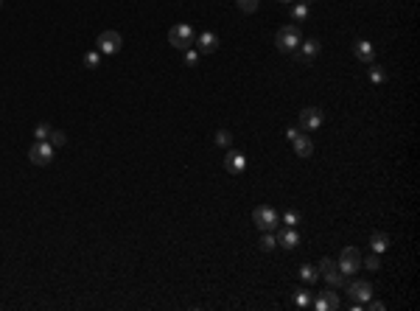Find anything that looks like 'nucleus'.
<instances>
[{
	"label": "nucleus",
	"mask_w": 420,
	"mask_h": 311,
	"mask_svg": "<svg viewBox=\"0 0 420 311\" xmlns=\"http://www.w3.org/2000/svg\"><path fill=\"white\" fill-rule=\"evenodd\" d=\"M303 37H300V25L291 23V25H283L280 31L275 34V45L280 54H294V51L300 48Z\"/></svg>",
	"instance_id": "nucleus-1"
},
{
	"label": "nucleus",
	"mask_w": 420,
	"mask_h": 311,
	"mask_svg": "<svg viewBox=\"0 0 420 311\" xmlns=\"http://www.w3.org/2000/svg\"><path fill=\"white\" fill-rule=\"evenodd\" d=\"M168 42L174 45L177 51H188V48H193V42H196V31H193L188 23H177V25H171V31H168Z\"/></svg>",
	"instance_id": "nucleus-2"
},
{
	"label": "nucleus",
	"mask_w": 420,
	"mask_h": 311,
	"mask_svg": "<svg viewBox=\"0 0 420 311\" xmlns=\"http://www.w3.org/2000/svg\"><path fill=\"white\" fill-rule=\"evenodd\" d=\"M96 45H98L101 54H118V51L123 48V37H120L118 31L109 28V31H101V34H98Z\"/></svg>",
	"instance_id": "nucleus-3"
},
{
	"label": "nucleus",
	"mask_w": 420,
	"mask_h": 311,
	"mask_svg": "<svg viewBox=\"0 0 420 311\" xmlns=\"http://www.w3.org/2000/svg\"><path fill=\"white\" fill-rule=\"evenodd\" d=\"M28 157H31L34 165H51L54 163V146H51L48 141H36L34 146H31Z\"/></svg>",
	"instance_id": "nucleus-4"
},
{
	"label": "nucleus",
	"mask_w": 420,
	"mask_h": 311,
	"mask_svg": "<svg viewBox=\"0 0 420 311\" xmlns=\"http://www.w3.org/2000/svg\"><path fill=\"white\" fill-rule=\"evenodd\" d=\"M252 221H255V225H258L264 233H269L272 227H277V213L272 210L269 205H261V207H255V210H252Z\"/></svg>",
	"instance_id": "nucleus-5"
},
{
	"label": "nucleus",
	"mask_w": 420,
	"mask_h": 311,
	"mask_svg": "<svg viewBox=\"0 0 420 311\" xmlns=\"http://www.w3.org/2000/svg\"><path fill=\"white\" fill-rule=\"evenodd\" d=\"M319 272H322V275H325V281H328L330 286H336V289L348 283V281H345V272H342L339 266H336V263L330 261V258H322V263H319Z\"/></svg>",
	"instance_id": "nucleus-6"
},
{
	"label": "nucleus",
	"mask_w": 420,
	"mask_h": 311,
	"mask_svg": "<svg viewBox=\"0 0 420 311\" xmlns=\"http://www.w3.org/2000/svg\"><path fill=\"white\" fill-rule=\"evenodd\" d=\"M322 126V110L319 107H306L300 112V129L303 132H317Z\"/></svg>",
	"instance_id": "nucleus-7"
},
{
	"label": "nucleus",
	"mask_w": 420,
	"mask_h": 311,
	"mask_svg": "<svg viewBox=\"0 0 420 311\" xmlns=\"http://www.w3.org/2000/svg\"><path fill=\"white\" fill-rule=\"evenodd\" d=\"M359 266H361L359 250H356V247H345L342 255H339V269H342L345 275H353V272H359Z\"/></svg>",
	"instance_id": "nucleus-8"
},
{
	"label": "nucleus",
	"mask_w": 420,
	"mask_h": 311,
	"mask_svg": "<svg viewBox=\"0 0 420 311\" xmlns=\"http://www.w3.org/2000/svg\"><path fill=\"white\" fill-rule=\"evenodd\" d=\"M193 48H196L199 54H216L219 37H216V34H210V31H202V34H196V42H193Z\"/></svg>",
	"instance_id": "nucleus-9"
},
{
	"label": "nucleus",
	"mask_w": 420,
	"mask_h": 311,
	"mask_svg": "<svg viewBox=\"0 0 420 311\" xmlns=\"http://www.w3.org/2000/svg\"><path fill=\"white\" fill-rule=\"evenodd\" d=\"M345 286H348L350 297H353L356 303H367V300H370V294H372V286L367 281H353V283H345Z\"/></svg>",
	"instance_id": "nucleus-10"
},
{
	"label": "nucleus",
	"mask_w": 420,
	"mask_h": 311,
	"mask_svg": "<svg viewBox=\"0 0 420 311\" xmlns=\"http://www.w3.org/2000/svg\"><path fill=\"white\" fill-rule=\"evenodd\" d=\"M353 54L359 56V59L364 62V65H375V48H372V45L367 42V39H359V42L353 45Z\"/></svg>",
	"instance_id": "nucleus-11"
},
{
	"label": "nucleus",
	"mask_w": 420,
	"mask_h": 311,
	"mask_svg": "<svg viewBox=\"0 0 420 311\" xmlns=\"http://www.w3.org/2000/svg\"><path fill=\"white\" fill-rule=\"evenodd\" d=\"M224 165H227L230 174H241V171L246 168V157L241 152H227V157H224Z\"/></svg>",
	"instance_id": "nucleus-12"
},
{
	"label": "nucleus",
	"mask_w": 420,
	"mask_h": 311,
	"mask_svg": "<svg viewBox=\"0 0 420 311\" xmlns=\"http://www.w3.org/2000/svg\"><path fill=\"white\" fill-rule=\"evenodd\" d=\"M291 146H294V152H297V157H308V154L314 152V141L308 138V135H303V132L291 141Z\"/></svg>",
	"instance_id": "nucleus-13"
},
{
	"label": "nucleus",
	"mask_w": 420,
	"mask_h": 311,
	"mask_svg": "<svg viewBox=\"0 0 420 311\" xmlns=\"http://www.w3.org/2000/svg\"><path fill=\"white\" fill-rule=\"evenodd\" d=\"M277 244L286 247V250H294V247L300 244V236L294 233V227H286V230H283L280 236H277Z\"/></svg>",
	"instance_id": "nucleus-14"
},
{
	"label": "nucleus",
	"mask_w": 420,
	"mask_h": 311,
	"mask_svg": "<svg viewBox=\"0 0 420 311\" xmlns=\"http://www.w3.org/2000/svg\"><path fill=\"white\" fill-rule=\"evenodd\" d=\"M387 247H390V238H387L384 233H372L370 250H372V252H387Z\"/></svg>",
	"instance_id": "nucleus-15"
},
{
	"label": "nucleus",
	"mask_w": 420,
	"mask_h": 311,
	"mask_svg": "<svg viewBox=\"0 0 420 311\" xmlns=\"http://www.w3.org/2000/svg\"><path fill=\"white\" fill-rule=\"evenodd\" d=\"M300 278H303V281H308V283H317L319 269H314L311 263H303V266H300Z\"/></svg>",
	"instance_id": "nucleus-16"
},
{
	"label": "nucleus",
	"mask_w": 420,
	"mask_h": 311,
	"mask_svg": "<svg viewBox=\"0 0 420 311\" xmlns=\"http://www.w3.org/2000/svg\"><path fill=\"white\" fill-rule=\"evenodd\" d=\"M300 45H303V59L319 54V39H306V42H300Z\"/></svg>",
	"instance_id": "nucleus-17"
},
{
	"label": "nucleus",
	"mask_w": 420,
	"mask_h": 311,
	"mask_svg": "<svg viewBox=\"0 0 420 311\" xmlns=\"http://www.w3.org/2000/svg\"><path fill=\"white\" fill-rule=\"evenodd\" d=\"M291 17L297 20V23H303V20L308 17V6H306V3H294V6H291Z\"/></svg>",
	"instance_id": "nucleus-18"
},
{
	"label": "nucleus",
	"mask_w": 420,
	"mask_h": 311,
	"mask_svg": "<svg viewBox=\"0 0 420 311\" xmlns=\"http://www.w3.org/2000/svg\"><path fill=\"white\" fill-rule=\"evenodd\" d=\"M48 143L54 149H59V146H65V143H67V135L59 132V129H54V132H51V138H48Z\"/></svg>",
	"instance_id": "nucleus-19"
},
{
	"label": "nucleus",
	"mask_w": 420,
	"mask_h": 311,
	"mask_svg": "<svg viewBox=\"0 0 420 311\" xmlns=\"http://www.w3.org/2000/svg\"><path fill=\"white\" fill-rule=\"evenodd\" d=\"M319 300H322V303L328 305V308H339V297H336V292H333V289L322 292V297H319Z\"/></svg>",
	"instance_id": "nucleus-20"
},
{
	"label": "nucleus",
	"mask_w": 420,
	"mask_h": 311,
	"mask_svg": "<svg viewBox=\"0 0 420 311\" xmlns=\"http://www.w3.org/2000/svg\"><path fill=\"white\" fill-rule=\"evenodd\" d=\"M84 65L87 67H98L101 65V51H87V54H84Z\"/></svg>",
	"instance_id": "nucleus-21"
},
{
	"label": "nucleus",
	"mask_w": 420,
	"mask_h": 311,
	"mask_svg": "<svg viewBox=\"0 0 420 311\" xmlns=\"http://www.w3.org/2000/svg\"><path fill=\"white\" fill-rule=\"evenodd\" d=\"M294 303L300 305V308H308V305H314V297L308 292H297V297H294Z\"/></svg>",
	"instance_id": "nucleus-22"
},
{
	"label": "nucleus",
	"mask_w": 420,
	"mask_h": 311,
	"mask_svg": "<svg viewBox=\"0 0 420 311\" xmlns=\"http://www.w3.org/2000/svg\"><path fill=\"white\" fill-rule=\"evenodd\" d=\"M216 143H219V146H224V149H227L230 143H233V135H230L227 129H219V132H216Z\"/></svg>",
	"instance_id": "nucleus-23"
},
{
	"label": "nucleus",
	"mask_w": 420,
	"mask_h": 311,
	"mask_svg": "<svg viewBox=\"0 0 420 311\" xmlns=\"http://www.w3.org/2000/svg\"><path fill=\"white\" fill-rule=\"evenodd\" d=\"M51 132H54V129L48 126V123H39V126L34 129V135H36V141H48L51 138Z\"/></svg>",
	"instance_id": "nucleus-24"
},
{
	"label": "nucleus",
	"mask_w": 420,
	"mask_h": 311,
	"mask_svg": "<svg viewBox=\"0 0 420 311\" xmlns=\"http://www.w3.org/2000/svg\"><path fill=\"white\" fill-rule=\"evenodd\" d=\"M370 79L375 81V84H381V81L387 79V73L381 70V67H375V65H370Z\"/></svg>",
	"instance_id": "nucleus-25"
},
{
	"label": "nucleus",
	"mask_w": 420,
	"mask_h": 311,
	"mask_svg": "<svg viewBox=\"0 0 420 311\" xmlns=\"http://www.w3.org/2000/svg\"><path fill=\"white\" fill-rule=\"evenodd\" d=\"M238 9L246 12V14H252L255 9H258V0H238Z\"/></svg>",
	"instance_id": "nucleus-26"
},
{
	"label": "nucleus",
	"mask_w": 420,
	"mask_h": 311,
	"mask_svg": "<svg viewBox=\"0 0 420 311\" xmlns=\"http://www.w3.org/2000/svg\"><path fill=\"white\" fill-rule=\"evenodd\" d=\"M275 244H277V238H275V236H269V233H266V236L261 238V250H266V252L275 250Z\"/></svg>",
	"instance_id": "nucleus-27"
},
{
	"label": "nucleus",
	"mask_w": 420,
	"mask_h": 311,
	"mask_svg": "<svg viewBox=\"0 0 420 311\" xmlns=\"http://www.w3.org/2000/svg\"><path fill=\"white\" fill-rule=\"evenodd\" d=\"M361 263H364L367 269H372V272H375V269L381 266V261H378V252H375V255H367V258H361Z\"/></svg>",
	"instance_id": "nucleus-28"
},
{
	"label": "nucleus",
	"mask_w": 420,
	"mask_h": 311,
	"mask_svg": "<svg viewBox=\"0 0 420 311\" xmlns=\"http://www.w3.org/2000/svg\"><path fill=\"white\" fill-rule=\"evenodd\" d=\"M199 62V51L196 48H188L185 51V65H196Z\"/></svg>",
	"instance_id": "nucleus-29"
},
{
	"label": "nucleus",
	"mask_w": 420,
	"mask_h": 311,
	"mask_svg": "<svg viewBox=\"0 0 420 311\" xmlns=\"http://www.w3.org/2000/svg\"><path fill=\"white\" fill-rule=\"evenodd\" d=\"M297 221H300V216H297V213H291V210H288V213H283V225L294 227V225H297Z\"/></svg>",
	"instance_id": "nucleus-30"
},
{
	"label": "nucleus",
	"mask_w": 420,
	"mask_h": 311,
	"mask_svg": "<svg viewBox=\"0 0 420 311\" xmlns=\"http://www.w3.org/2000/svg\"><path fill=\"white\" fill-rule=\"evenodd\" d=\"M367 308H370V311H384L387 305L381 303V300H370V303H367Z\"/></svg>",
	"instance_id": "nucleus-31"
},
{
	"label": "nucleus",
	"mask_w": 420,
	"mask_h": 311,
	"mask_svg": "<svg viewBox=\"0 0 420 311\" xmlns=\"http://www.w3.org/2000/svg\"><path fill=\"white\" fill-rule=\"evenodd\" d=\"M297 135H300V129H288V132H286V138H288V141H294Z\"/></svg>",
	"instance_id": "nucleus-32"
},
{
	"label": "nucleus",
	"mask_w": 420,
	"mask_h": 311,
	"mask_svg": "<svg viewBox=\"0 0 420 311\" xmlns=\"http://www.w3.org/2000/svg\"><path fill=\"white\" fill-rule=\"evenodd\" d=\"M300 3H306V6H308V3H314V0H300Z\"/></svg>",
	"instance_id": "nucleus-33"
},
{
	"label": "nucleus",
	"mask_w": 420,
	"mask_h": 311,
	"mask_svg": "<svg viewBox=\"0 0 420 311\" xmlns=\"http://www.w3.org/2000/svg\"><path fill=\"white\" fill-rule=\"evenodd\" d=\"M280 3H294V0H280Z\"/></svg>",
	"instance_id": "nucleus-34"
},
{
	"label": "nucleus",
	"mask_w": 420,
	"mask_h": 311,
	"mask_svg": "<svg viewBox=\"0 0 420 311\" xmlns=\"http://www.w3.org/2000/svg\"><path fill=\"white\" fill-rule=\"evenodd\" d=\"M0 6H3V0H0Z\"/></svg>",
	"instance_id": "nucleus-35"
}]
</instances>
